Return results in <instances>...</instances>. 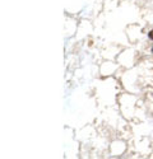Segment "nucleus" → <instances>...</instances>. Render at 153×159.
Wrapping results in <instances>:
<instances>
[{
    "label": "nucleus",
    "instance_id": "f257e3e1",
    "mask_svg": "<svg viewBox=\"0 0 153 159\" xmlns=\"http://www.w3.org/2000/svg\"><path fill=\"white\" fill-rule=\"evenodd\" d=\"M149 38H151V40H153V29L151 32H149Z\"/></svg>",
    "mask_w": 153,
    "mask_h": 159
},
{
    "label": "nucleus",
    "instance_id": "f03ea898",
    "mask_svg": "<svg viewBox=\"0 0 153 159\" xmlns=\"http://www.w3.org/2000/svg\"><path fill=\"white\" fill-rule=\"evenodd\" d=\"M152 51H153V50H152Z\"/></svg>",
    "mask_w": 153,
    "mask_h": 159
}]
</instances>
